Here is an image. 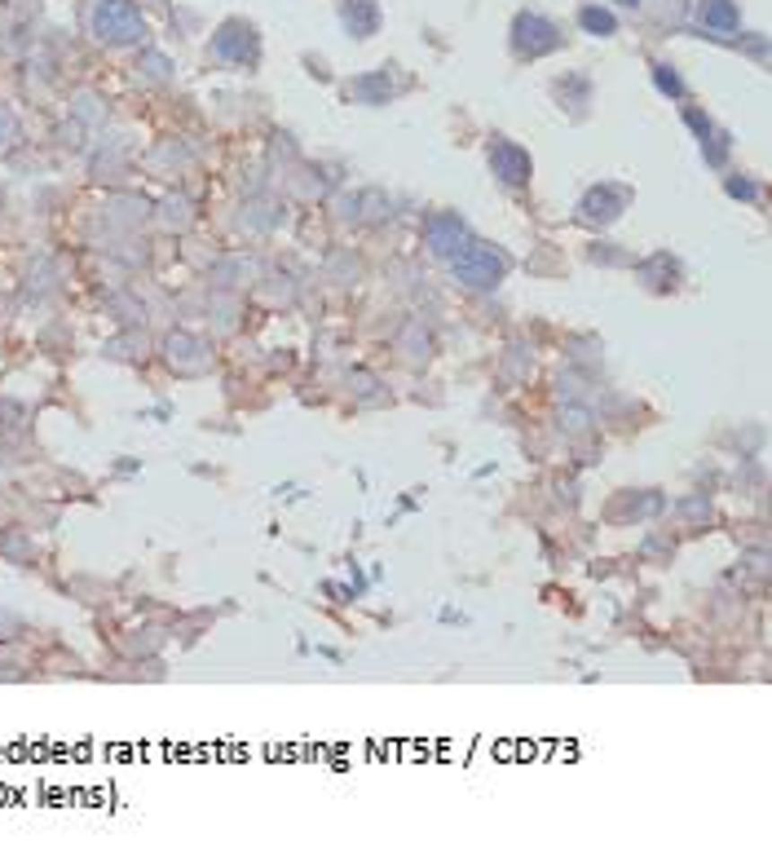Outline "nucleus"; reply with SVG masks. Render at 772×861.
I'll use <instances>...</instances> for the list:
<instances>
[{
  "label": "nucleus",
  "mask_w": 772,
  "mask_h": 861,
  "mask_svg": "<svg viewBox=\"0 0 772 861\" xmlns=\"http://www.w3.org/2000/svg\"><path fill=\"white\" fill-rule=\"evenodd\" d=\"M728 190H733V195H741V199H755V186H750V181H733Z\"/></svg>",
  "instance_id": "11"
},
{
  "label": "nucleus",
  "mask_w": 772,
  "mask_h": 861,
  "mask_svg": "<svg viewBox=\"0 0 772 861\" xmlns=\"http://www.w3.org/2000/svg\"><path fill=\"white\" fill-rule=\"evenodd\" d=\"M622 4H636V0H622Z\"/></svg>",
  "instance_id": "12"
},
{
  "label": "nucleus",
  "mask_w": 772,
  "mask_h": 861,
  "mask_svg": "<svg viewBox=\"0 0 772 861\" xmlns=\"http://www.w3.org/2000/svg\"><path fill=\"white\" fill-rule=\"evenodd\" d=\"M622 204H627V195L622 190H592L583 204H578V213H583V221H601V225H610L618 213H622Z\"/></svg>",
  "instance_id": "6"
},
{
  "label": "nucleus",
  "mask_w": 772,
  "mask_h": 861,
  "mask_svg": "<svg viewBox=\"0 0 772 861\" xmlns=\"http://www.w3.org/2000/svg\"><path fill=\"white\" fill-rule=\"evenodd\" d=\"M490 168H495V177H499V181H508V186L530 181V155H525L516 142H504V137L490 146Z\"/></svg>",
  "instance_id": "3"
},
{
  "label": "nucleus",
  "mask_w": 772,
  "mask_h": 861,
  "mask_svg": "<svg viewBox=\"0 0 772 861\" xmlns=\"http://www.w3.org/2000/svg\"><path fill=\"white\" fill-rule=\"evenodd\" d=\"M702 22H706V27L733 31V27H737V9H733L728 0H706V4H702Z\"/></svg>",
  "instance_id": "8"
},
{
  "label": "nucleus",
  "mask_w": 772,
  "mask_h": 861,
  "mask_svg": "<svg viewBox=\"0 0 772 861\" xmlns=\"http://www.w3.org/2000/svg\"><path fill=\"white\" fill-rule=\"evenodd\" d=\"M583 27H587V31H596V36H610V31H614V13H610V9L587 4V9H583Z\"/></svg>",
  "instance_id": "9"
},
{
  "label": "nucleus",
  "mask_w": 772,
  "mask_h": 861,
  "mask_svg": "<svg viewBox=\"0 0 772 861\" xmlns=\"http://www.w3.org/2000/svg\"><path fill=\"white\" fill-rule=\"evenodd\" d=\"M561 45V36H557V27L552 22H543V18H516V49L525 54H548V49H557Z\"/></svg>",
  "instance_id": "5"
},
{
  "label": "nucleus",
  "mask_w": 772,
  "mask_h": 861,
  "mask_svg": "<svg viewBox=\"0 0 772 861\" xmlns=\"http://www.w3.org/2000/svg\"><path fill=\"white\" fill-rule=\"evenodd\" d=\"M93 31H98V40L124 45V40H142V36H146V22H142V13H137L128 0H98V9H93Z\"/></svg>",
  "instance_id": "1"
},
{
  "label": "nucleus",
  "mask_w": 772,
  "mask_h": 861,
  "mask_svg": "<svg viewBox=\"0 0 772 861\" xmlns=\"http://www.w3.org/2000/svg\"><path fill=\"white\" fill-rule=\"evenodd\" d=\"M658 84H662V93H675V98L684 93V89H680V80L671 75V66H658Z\"/></svg>",
  "instance_id": "10"
},
{
  "label": "nucleus",
  "mask_w": 772,
  "mask_h": 861,
  "mask_svg": "<svg viewBox=\"0 0 772 861\" xmlns=\"http://www.w3.org/2000/svg\"><path fill=\"white\" fill-rule=\"evenodd\" d=\"M345 22L354 27V36H371V31L380 27V13H375L371 0H349V4H345Z\"/></svg>",
  "instance_id": "7"
},
{
  "label": "nucleus",
  "mask_w": 772,
  "mask_h": 861,
  "mask_svg": "<svg viewBox=\"0 0 772 861\" xmlns=\"http://www.w3.org/2000/svg\"><path fill=\"white\" fill-rule=\"evenodd\" d=\"M504 269H508V261H504L490 243H472V248H463L460 257H455V274H460L468 287H495V283L504 278Z\"/></svg>",
  "instance_id": "2"
},
{
  "label": "nucleus",
  "mask_w": 772,
  "mask_h": 861,
  "mask_svg": "<svg viewBox=\"0 0 772 861\" xmlns=\"http://www.w3.org/2000/svg\"><path fill=\"white\" fill-rule=\"evenodd\" d=\"M463 239H468V230H463V221L455 213H442L428 221V248H433L437 257H460Z\"/></svg>",
  "instance_id": "4"
}]
</instances>
